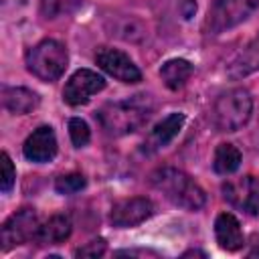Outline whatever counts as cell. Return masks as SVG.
I'll list each match as a JSON object with an SVG mask.
<instances>
[{
  "label": "cell",
  "instance_id": "cell-25",
  "mask_svg": "<svg viewBox=\"0 0 259 259\" xmlns=\"http://www.w3.org/2000/svg\"><path fill=\"white\" fill-rule=\"evenodd\" d=\"M249 257H259V235H253V243H251V249L247 251Z\"/></svg>",
  "mask_w": 259,
  "mask_h": 259
},
{
  "label": "cell",
  "instance_id": "cell-8",
  "mask_svg": "<svg viewBox=\"0 0 259 259\" xmlns=\"http://www.w3.org/2000/svg\"><path fill=\"white\" fill-rule=\"evenodd\" d=\"M95 63L113 79L121 83H140L142 81V71L138 65L119 49L111 47H101L95 53Z\"/></svg>",
  "mask_w": 259,
  "mask_h": 259
},
{
  "label": "cell",
  "instance_id": "cell-2",
  "mask_svg": "<svg viewBox=\"0 0 259 259\" xmlns=\"http://www.w3.org/2000/svg\"><path fill=\"white\" fill-rule=\"evenodd\" d=\"M150 184L172 204L186 210H200L206 204V192L178 168H158L150 174Z\"/></svg>",
  "mask_w": 259,
  "mask_h": 259
},
{
  "label": "cell",
  "instance_id": "cell-21",
  "mask_svg": "<svg viewBox=\"0 0 259 259\" xmlns=\"http://www.w3.org/2000/svg\"><path fill=\"white\" fill-rule=\"evenodd\" d=\"M69 138L73 142L75 148H83L89 144L91 140V132H89V125L85 119L81 117H71L69 119Z\"/></svg>",
  "mask_w": 259,
  "mask_h": 259
},
{
  "label": "cell",
  "instance_id": "cell-7",
  "mask_svg": "<svg viewBox=\"0 0 259 259\" xmlns=\"http://www.w3.org/2000/svg\"><path fill=\"white\" fill-rule=\"evenodd\" d=\"M223 196L235 208L247 214H259V178L253 174H245L239 178H231L221 186Z\"/></svg>",
  "mask_w": 259,
  "mask_h": 259
},
{
  "label": "cell",
  "instance_id": "cell-26",
  "mask_svg": "<svg viewBox=\"0 0 259 259\" xmlns=\"http://www.w3.org/2000/svg\"><path fill=\"white\" fill-rule=\"evenodd\" d=\"M190 255H200V257H206V253H202V251H194V249L184 253V257H190Z\"/></svg>",
  "mask_w": 259,
  "mask_h": 259
},
{
  "label": "cell",
  "instance_id": "cell-12",
  "mask_svg": "<svg viewBox=\"0 0 259 259\" xmlns=\"http://www.w3.org/2000/svg\"><path fill=\"white\" fill-rule=\"evenodd\" d=\"M184 121H186V117H184V113H180V111L168 113L164 119H160V121L152 127L150 136L146 138V142H144V152L152 154V152H158V150L166 148V146L180 134Z\"/></svg>",
  "mask_w": 259,
  "mask_h": 259
},
{
  "label": "cell",
  "instance_id": "cell-9",
  "mask_svg": "<svg viewBox=\"0 0 259 259\" xmlns=\"http://www.w3.org/2000/svg\"><path fill=\"white\" fill-rule=\"evenodd\" d=\"M103 87H105V79L97 71L77 69L69 77V81L65 83L63 99H65V103H69L73 107H79V105L87 103L91 99V95L99 93Z\"/></svg>",
  "mask_w": 259,
  "mask_h": 259
},
{
  "label": "cell",
  "instance_id": "cell-15",
  "mask_svg": "<svg viewBox=\"0 0 259 259\" xmlns=\"http://www.w3.org/2000/svg\"><path fill=\"white\" fill-rule=\"evenodd\" d=\"M73 231V223L67 214H53L49 217V221H45L34 237V243L38 245H59L63 241L69 239Z\"/></svg>",
  "mask_w": 259,
  "mask_h": 259
},
{
  "label": "cell",
  "instance_id": "cell-6",
  "mask_svg": "<svg viewBox=\"0 0 259 259\" xmlns=\"http://www.w3.org/2000/svg\"><path fill=\"white\" fill-rule=\"evenodd\" d=\"M40 223H38V217L34 212V208H20L16 210L14 214H10L2 229H0V247L2 251H10L12 247H18L22 243H28V241H34L36 237V231H38Z\"/></svg>",
  "mask_w": 259,
  "mask_h": 259
},
{
  "label": "cell",
  "instance_id": "cell-13",
  "mask_svg": "<svg viewBox=\"0 0 259 259\" xmlns=\"http://www.w3.org/2000/svg\"><path fill=\"white\" fill-rule=\"evenodd\" d=\"M214 237L221 249L225 251H239L245 245V237L241 231V223L231 212H221L214 221Z\"/></svg>",
  "mask_w": 259,
  "mask_h": 259
},
{
  "label": "cell",
  "instance_id": "cell-19",
  "mask_svg": "<svg viewBox=\"0 0 259 259\" xmlns=\"http://www.w3.org/2000/svg\"><path fill=\"white\" fill-rule=\"evenodd\" d=\"M83 0H40V14L45 18H59L75 12Z\"/></svg>",
  "mask_w": 259,
  "mask_h": 259
},
{
  "label": "cell",
  "instance_id": "cell-14",
  "mask_svg": "<svg viewBox=\"0 0 259 259\" xmlns=\"http://www.w3.org/2000/svg\"><path fill=\"white\" fill-rule=\"evenodd\" d=\"M255 71H259V32L227 65V75L231 79H243Z\"/></svg>",
  "mask_w": 259,
  "mask_h": 259
},
{
  "label": "cell",
  "instance_id": "cell-3",
  "mask_svg": "<svg viewBox=\"0 0 259 259\" xmlns=\"http://www.w3.org/2000/svg\"><path fill=\"white\" fill-rule=\"evenodd\" d=\"M253 111L251 93L243 87L229 89L221 93L212 103V123L219 132H237L241 130Z\"/></svg>",
  "mask_w": 259,
  "mask_h": 259
},
{
  "label": "cell",
  "instance_id": "cell-16",
  "mask_svg": "<svg viewBox=\"0 0 259 259\" xmlns=\"http://www.w3.org/2000/svg\"><path fill=\"white\" fill-rule=\"evenodd\" d=\"M2 105L14 115H24L38 105V95L26 87H4Z\"/></svg>",
  "mask_w": 259,
  "mask_h": 259
},
{
  "label": "cell",
  "instance_id": "cell-22",
  "mask_svg": "<svg viewBox=\"0 0 259 259\" xmlns=\"http://www.w3.org/2000/svg\"><path fill=\"white\" fill-rule=\"evenodd\" d=\"M0 168H2V178H0V188L2 192H10L12 186H14V180H16V170H14V164L10 160V156L6 152L0 154Z\"/></svg>",
  "mask_w": 259,
  "mask_h": 259
},
{
  "label": "cell",
  "instance_id": "cell-10",
  "mask_svg": "<svg viewBox=\"0 0 259 259\" xmlns=\"http://www.w3.org/2000/svg\"><path fill=\"white\" fill-rule=\"evenodd\" d=\"M152 214H154V202L150 198H146V196H132V198L117 200L111 206L109 221L117 229H127V227L142 225Z\"/></svg>",
  "mask_w": 259,
  "mask_h": 259
},
{
  "label": "cell",
  "instance_id": "cell-18",
  "mask_svg": "<svg viewBox=\"0 0 259 259\" xmlns=\"http://www.w3.org/2000/svg\"><path fill=\"white\" fill-rule=\"evenodd\" d=\"M241 166V152L237 146L233 144H219L214 150V158H212V170L217 174H233L237 172Z\"/></svg>",
  "mask_w": 259,
  "mask_h": 259
},
{
  "label": "cell",
  "instance_id": "cell-23",
  "mask_svg": "<svg viewBox=\"0 0 259 259\" xmlns=\"http://www.w3.org/2000/svg\"><path fill=\"white\" fill-rule=\"evenodd\" d=\"M103 253H105V241L103 239H93L75 251L77 257H101Z\"/></svg>",
  "mask_w": 259,
  "mask_h": 259
},
{
  "label": "cell",
  "instance_id": "cell-11",
  "mask_svg": "<svg viewBox=\"0 0 259 259\" xmlns=\"http://www.w3.org/2000/svg\"><path fill=\"white\" fill-rule=\"evenodd\" d=\"M57 136L51 125H38L22 144V154L28 162L45 164L57 156Z\"/></svg>",
  "mask_w": 259,
  "mask_h": 259
},
{
  "label": "cell",
  "instance_id": "cell-20",
  "mask_svg": "<svg viewBox=\"0 0 259 259\" xmlns=\"http://www.w3.org/2000/svg\"><path fill=\"white\" fill-rule=\"evenodd\" d=\"M87 184L85 176L83 174H77V172H71V174H63L55 180V190L59 194H75L79 190H83Z\"/></svg>",
  "mask_w": 259,
  "mask_h": 259
},
{
  "label": "cell",
  "instance_id": "cell-1",
  "mask_svg": "<svg viewBox=\"0 0 259 259\" xmlns=\"http://www.w3.org/2000/svg\"><path fill=\"white\" fill-rule=\"evenodd\" d=\"M152 111H154L152 97L146 93H138L121 101L105 103L101 109H97L95 117L107 136L119 138L138 132L150 119Z\"/></svg>",
  "mask_w": 259,
  "mask_h": 259
},
{
  "label": "cell",
  "instance_id": "cell-24",
  "mask_svg": "<svg viewBox=\"0 0 259 259\" xmlns=\"http://www.w3.org/2000/svg\"><path fill=\"white\" fill-rule=\"evenodd\" d=\"M196 12V2L194 0H182V16L190 18Z\"/></svg>",
  "mask_w": 259,
  "mask_h": 259
},
{
  "label": "cell",
  "instance_id": "cell-4",
  "mask_svg": "<svg viewBox=\"0 0 259 259\" xmlns=\"http://www.w3.org/2000/svg\"><path fill=\"white\" fill-rule=\"evenodd\" d=\"M67 63H69L67 49H65L63 42H59L55 38L40 40L26 55V67H28V71L36 79H40L45 83L57 81L65 73Z\"/></svg>",
  "mask_w": 259,
  "mask_h": 259
},
{
  "label": "cell",
  "instance_id": "cell-17",
  "mask_svg": "<svg viewBox=\"0 0 259 259\" xmlns=\"http://www.w3.org/2000/svg\"><path fill=\"white\" fill-rule=\"evenodd\" d=\"M192 71H194V67H192L190 61H186V59H168L160 67V77H162V81L168 89L178 91L180 87L186 85Z\"/></svg>",
  "mask_w": 259,
  "mask_h": 259
},
{
  "label": "cell",
  "instance_id": "cell-5",
  "mask_svg": "<svg viewBox=\"0 0 259 259\" xmlns=\"http://www.w3.org/2000/svg\"><path fill=\"white\" fill-rule=\"evenodd\" d=\"M259 8V0H212L206 16V32L221 34L243 20H247Z\"/></svg>",
  "mask_w": 259,
  "mask_h": 259
}]
</instances>
